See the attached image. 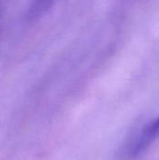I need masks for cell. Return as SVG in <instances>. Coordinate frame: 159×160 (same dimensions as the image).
<instances>
[{
  "label": "cell",
  "instance_id": "obj_1",
  "mask_svg": "<svg viewBox=\"0 0 159 160\" xmlns=\"http://www.w3.org/2000/svg\"><path fill=\"white\" fill-rule=\"evenodd\" d=\"M55 0H32L27 16L30 20L37 19L45 13L53 5Z\"/></svg>",
  "mask_w": 159,
  "mask_h": 160
},
{
  "label": "cell",
  "instance_id": "obj_2",
  "mask_svg": "<svg viewBox=\"0 0 159 160\" xmlns=\"http://www.w3.org/2000/svg\"><path fill=\"white\" fill-rule=\"evenodd\" d=\"M157 135H159V118L155 123H153V125L150 126L149 128L145 131L143 137L141 140V146L140 147H142L143 144L148 143L150 141L154 140Z\"/></svg>",
  "mask_w": 159,
  "mask_h": 160
}]
</instances>
